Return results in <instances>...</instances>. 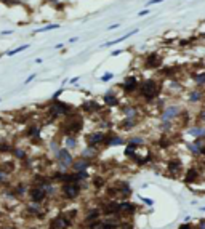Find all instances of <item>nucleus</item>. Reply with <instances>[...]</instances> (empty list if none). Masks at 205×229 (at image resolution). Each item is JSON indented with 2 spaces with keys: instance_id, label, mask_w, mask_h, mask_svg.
Wrapping results in <instances>:
<instances>
[{
  "instance_id": "10",
  "label": "nucleus",
  "mask_w": 205,
  "mask_h": 229,
  "mask_svg": "<svg viewBox=\"0 0 205 229\" xmlns=\"http://www.w3.org/2000/svg\"><path fill=\"white\" fill-rule=\"evenodd\" d=\"M88 167H90V160L85 159V157H82V159L77 160V162H74V170L75 172H85Z\"/></svg>"
},
{
  "instance_id": "33",
  "label": "nucleus",
  "mask_w": 205,
  "mask_h": 229,
  "mask_svg": "<svg viewBox=\"0 0 205 229\" xmlns=\"http://www.w3.org/2000/svg\"><path fill=\"white\" fill-rule=\"evenodd\" d=\"M67 146H69V147H75V139L74 138H67Z\"/></svg>"
},
{
  "instance_id": "36",
  "label": "nucleus",
  "mask_w": 205,
  "mask_h": 229,
  "mask_svg": "<svg viewBox=\"0 0 205 229\" xmlns=\"http://www.w3.org/2000/svg\"><path fill=\"white\" fill-rule=\"evenodd\" d=\"M146 15H149V10H147V8H146V10H143V11H139V13H138V16H139V18H141V16H146Z\"/></svg>"
},
{
  "instance_id": "18",
  "label": "nucleus",
  "mask_w": 205,
  "mask_h": 229,
  "mask_svg": "<svg viewBox=\"0 0 205 229\" xmlns=\"http://www.w3.org/2000/svg\"><path fill=\"white\" fill-rule=\"evenodd\" d=\"M108 144H111V146H120V144H123V139L120 138V136H112V138H108L106 136V139H104Z\"/></svg>"
},
{
  "instance_id": "4",
  "label": "nucleus",
  "mask_w": 205,
  "mask_h": 229,
  "mask_svg": "<svg viewBox=\"0 0 205 229\" xmlns=\"http://www.w3.org/2000/svg\"><path fill=\"white\" fill-rule=\"evenodd\" d=\"M179 108L178 106H175V104H172V106H167V109L164 112H162V122H167V120H173L175 117H178L179 116Z\"/></svg>"
},
{
  "instance_id": "20",
  "label": "nucleus",
  "mask_w": 205,
  "mask_h": 229,
  "mask_svg": "<svg viewBox=\"0 0 205 229\" xmlns=\"http://www.w3.org/2000/svg\"><path fill=\"white\" fill-rule=\"evenodd\" d=\"M176 72H178V67H165V69H162V74L167 75L168 79H173Z\"/></svg>"
},
{
  "instance_id": "38",
  "label": "nucleus",
  "mask_w": 205,
  "mask_h": 229,
  "mask_svg": "<svg viewBox=\"0 0 205 229\" xmlns=\"http://www.w3.org/2000/svg\"><path fill=\"white\" fill-rule=\"evenodd\" d=\"M95 184L98 186V188H100L101 184H104V181H102V183H101V178H96V180H95Z\"/></svg>"
},
{
  "instance_id": "37",
  "label": "nucleus",
  "mask_w": 205,
  "mask_h": 229,
  "mask_svg": "<svg viewBox=\"0 0 205 229\" xmlns=\"http://www.w3.org/2000/svg\"><path fill=\"white\" fill-rule=\"evenodd\" d=\"M120 53H123L122 50H115V52H112V53H111V56H119V54H120Z\"/></svg>"
},
{
  "instance_id": "41",
  "label": "nucleus",
  "mask_w": 205,
  "mask_h": 229,
  "mask_svg": "<svg viewBox=\"0 0 205 229\" xmlns=\"http://www.w3.org/2000/svg\"><path fill=\"white\" fill-rule=\"evenodd\" d=\"M32 79H35V75H34V74H32V75H29V77H27V79H26V83H29V82H31V80H32Z\"/></svg>"
},
{
  "instance_id": "45",
  "label": "nucleus",
  "mask_w": 205,
  "mask_h": 229,
  "mask_svg": "<svg viewBox=\"0 0 205 229\" xmlns=\"http://www.w3.org/2000/svg\"><path fill=\"white\" fill-rule=\"evenodd\" d=\"M200 117H202V120L205 122V112H202V114H200Z\"/></svg>"
},
{
  "instance_id": "35",
  "label": "nucleus",
  "mask_w": 205,
  "mask_h": 229,
  "mask_svg": "<svg viewBox=\"0 0 205 229\" xmlns=\"http://www.w3.org/2000/svg\"><path fill=\"white\" fill-rule=\"evenodd\" d=\"M29 135H31V136H32V135H34V136H37V135H38V130H37V128H31Z\"/></svg>"
},
{
  "instance_id": "30",
  "label": "nucleus",
  "mask_w": 205,
  "mask_h": 229,
  "mask_svg": "<svg viewBox=\"0 0 205 229\" xmlns=\"http://www.w3.org/2000/svg\"><path fill=\"white\" fill-rule=\"evenodd\" d=\"M112 79V72H108V74H104V75H101V82H109V80Z\"/></svg>"
},
{
  "instance_id": "34",
  "label": "nucleus",
  "mask_w": 205,
  "mask_h": 229,
  "mask_svg": "<svg viewBox=\"0 0 205 229\" xmlns=\"http://www.w3.org/2000/svg\"><path fill=\"white\" fill-rule=\"evenodd\" d=\"M160 2H164V0H149V2H147V7L156 5V3H160Z\"/></svg>"
},
{
  "instance_id": "46",
  "label": "nucleus",
  "mask_w": 205,
  "mask_h": 229,
  "mask_svg": "<svg viewBox=\"0 0 205 229\" xmlns=\"http://www.w3.org/2000/svg\"><path fill=\"white\" fill-rule=\"evenodd\" d=\"M200 154H204V155H205V146L202 147V151H200Z\"/></svg>"
},
{
  "instance_id": "40",
  "label": "nucleus",
  "mask_w": 205,
  "mask_h": 229,
  "mask_svg": "<svg viewBox=\"0 0 205 229\" xmlns=\"http://www.w3.org/2000/svg\"><path fill=\"white\" fill-rule=\"evenodd\" d=\"M114 29H119V24H112V26H109L108 31H114Z\"/></svg>"
},
{
  "instance_id": "42",
  "label": "nucleus",
  "mask_w": 205,
  "mask_h": 229,
  "mask_svg": "<svg viewBox=\"0 0 205 229\" xmlns=\"http://www.w3.org/2000/svg\"><path fill=\"white\" fill-rule=\"evenodd\" d=\"M77 40H79V39H77V37H74V39H71L69 42H71V43H75V42H77Z\"/></svg>"
},
{
  "instance_id": "9",
  "label": "nucleus",
  "mask_w": 205,
  "mask_h": 229,
  "mask_svg": "<svg viewBox=\"0 0 205 229\" xmlns=\"http://www.w3.org/2000/svg\"><path fill=\"white\" fill-rule=\"evenodd\" d=\"M58 160L61 162L63 167H67V165L72 163V155L69 154V151H67V149H61L58 152Z\"/></svg>"
},
{
  "instance_id": "6",
  "label": "nucleus",
  "mask_w": 205,
  "mask_h": 229,
  "mask_svg": "<svg viewBox=\"0 0 205 229\" xmlns=\"http://www.w3.org/2000/svg\"><path fill=\"white\" fill-rule=\"evenodd\" d=\"M106 139V135L101 131H95V133H90L87 136V144L88 146H98L100 143H102Z\"/></svg>"
},
{
  "instance_id": "3",
  "label": "nucleus",
  "mask_w": 205,
  "mask_h": 229,
  "mask_svg": "<svg viewBox=\"0 0 205 229\" xmlns=\"http://www.w3.org/2000/svg\"><path fill=\"white\" fill-rule=\"evenodd\" d=\"M138 85H139V82L136 80V77H125V80H123V83H122V90L125 91V93H133L138 90Z\"/></svg>"
},
{
  "instance_id": "28",
  "label": "nucleus",
  "mask_w": 205,
  "mask_h": 229,
  "mask_svg": "<svg viewBox=\"0 0 205 229\" xmlns=\"http://www.w3.org/2000/svg\"><path fill=\"white\" fill-rule=\"evenodd\" d=\"M26 48H29V45H23V46H19V48L13 50V52H10V53H8V56H13V54H16V53L23 52V50H26Z\"/></svg>"
},
{
  "instance_id": "14",
  "label": "nucleus",
  "mask_w": 205,
  "mask_h": 229,
  "mask_svg": "<svg viewBox=\"0 0 205 229\" xmlns=\"http://www.w3.org/2000/svg\"><path fill=\"white\" fill-rule=\"evenodd\" d=\"M83 109L87 112H93V111H100L101 106L98 103H95V101H85V103H83Z\"/></svg>"
},
{
  "instance_id": "23",
  "label": "nucleus",
  "mask_w": 205,
  "mask_h": 229,
  "mask_svg": "<svg viewBox=\"0 0 205 229\" xmlns=\"http://www.w3.org/2000/svg\"><path fill=\"white\" fill-rule=\"evenodd\" d=\"M194 82L197 83V85H205V71L194 75Z\"/></svg>"
},
{
  "instance_id": "12",
  "label": "nucleus",
  "mask_w": 205,
  "mask_h": 229,
  "mask_svg": "<svg viewBox=\"0 0 205 229\" xmlns=\"http://www.w3.org/2000/svg\"><path fill=\"white\" fill-rule=\"evenodd\" d=\"M123 112H125L127 119H136V116H138V109H136L135 106H131V104L123 106Z\"/></svg>"
},
{
  "instance_id": "27",
  "label": "nucleus",
  "mask_w": 205,
  "mask_h": 229,
  "mask_svg": "<svg viewBox=\"0 0 205 229\" xmlns=\"http://www.w3.org/2000/svg\"><path fill=\"white\" fill-rule=\"evenodd\" d=\"M120 210H125V211H135V205L130 202H123L120 203Z\"/></svg>"
},
{
  "instance_id": "29",
  "label": "nucleus",
  "mask_w": 205,
  "mask_h": 229,
  "mask_svg": "<svg viewBox=\"0 0 205 229\" xmlns=\"http://www.w3.org/2000/svg\"><path fill=\"white\" fill-rule=\"evenodd\" d=\"M59 26L58 24H50V26H46V27H44V29H38L37 32H45V31H51V29H58Z\"/></svg>"
},
{
  "instance_id": "44",
  "label": "nucleus",
  "mask_w": 205,
  "mask_h": 229,
  "mask_svg": "<svg viewBox=\"0 0 205 229\" xmlns=\"http://www.w3.org/2000/svg\"><path fill=\"white\" fill-rule=\"evenodd\" d=\"M179 229H191L189 226H187V224H184V226H181V228H179Z\"/></svg>"
},
{
  "instance_id": "7",
  "label": "nucleus",
  "mask_w": 205,
  "mask_h": 229,
  "mask_svg": "<svg viewBox=\"0 0 205 229\" xmlns=\"http://www.w3.org/2000/svg\"><path fill=\"white\" fill-rule=\"evenodd\" d=\"M67 112H71V106H67L66 103L56 101V103H53V106H51V114L53 116H61V114H67Z\"/></svg>"
},
{
  "instance_id": "26",
  "label": "nucleus",
  "mask_w": 205,
  "mask_h": 229,
  "mask_svg": "<svg viewBox=\"0 0 205 229\" xmlns=\"http://www.w3.org/2000/svg\"><path fill=\"white\" fill-rule=\"evenodd\" d=\"M119 188H120L122 196H128V194H130V186H128V183H125V181H122V183L119 184Z\"/></svg>"
},
{
  "instance_id": "17",
  "label": "nucleus",
  "mask_w": 205,
  "mask_h": 229,
  "mask_svg": "<svg viewBox=\"0 0 205 229\" xmlns=\"http://www.w3.org/2000/svg\"><path fill=\"white\" fill-rule=\"evenodd\" d=\"M135 151H136V146H135V144H131V143H128V146L125 147V155H127V157H130V159H136Z\"/></svg>"
},
{
  "instance_id": "32",
  "label": "nucleus",
  "mask_w": 205,
  "mask_h": 229,
  "mask_svg": "<svg viewBox=\"0 0 205 229\" xmlns=\"http://www.w3.org/2000/svg\"><path fill=\"white\" fill-rule=\"evenodd\" d=\"M159 143H160V147H168L170 146V139H165V138H162Z\"/></svg>"
},
{
  "instance_id": "19",
  "label": "nucleus",
  "mask_w": 205,
  "mask_h": 229,
  "mask_svg": "<svg viewBox=\"0 0 205 229\" xmlns=\"http://www.w3.org/2000/svg\"><path fill=\"white\" fill-rule=\"evenodd\" d=\"M67 226H69V221H67V219L66 218H56V219H55V221H53V228H67Z\"/></svg>"
},
{
  "instance_id": "21",
  "label": "nucleus",
  "mask_w": 205,
  "mask_h": 229,
  "mask_svg": "<svg viewBox=\"0 0 205 229\" xmlns=\"http://www.w3.org/2000/svg\"><path fill=\"white\" fill-rule=\"evenodd\" d=\"M95 154H96L95 146H87V149L82 152V155H83L85 159H91V157H95Z\"/></svg>"
},
{
  "instance_id": "16",
  "label": "nucleus",
  "mask_w": 205,
  "mask_h": 229,
  "mask_svg": "<svg viewBox=\"0 0 205 229\" xmlns=\"http://www.w3.org/2000/svg\"><path fill=\"white\" fill-rule=\"evenodd\" d=\"M189 133L194 138H205V128H200V127H194V128H191Z\"/></svg>"
},
{
  "instance_id": "1",
  "label": "nucleus",
  "mask_w": 205,
  "mask_h": 229,
  "mask_svg": "<svg viewBox=\"0 0 205 229\" xmlns=\"http://www.w3.org/2000/svg\"><path fill=\"white\" fill-rule=\"evenodd\" d=\"M160 90H162V85L157 82L156 79H146L138 85V91H139V96H143L146 101H152L156 99L157 96L160 95Z\"/></svg>"
},
{
  "instance_id": "24",
  "label": "nucleus",
  "mask_w": 205,
  "mask_h": 229,
  "mask_svg": "<svg viewBox=\"0 0 205 229\" xmlns=\"http://www.w3.org/2000/svg\"><path fill=\"white\" fill-rule=\"evenodd\" d=\"M138 124V122H136V119H125V120H123V124H122V127L123 128H133V127Z\"/></svg>"
},
{
  "instance_id": "2",
  "label": "nucleus",
  "mask_w": 205,
  "mask_h": 229,
  "mask_svg": "<svg viewBox=\"0 0 205 229\" xmlns=\"http://www.w3.org/2000/svg\"><path fill=\"white\" fill-rule=\"evenodd\" d=\"M162 63H164V59H162V56L159 53H149L146 59H144V66L149 67V69H157V67L162 66Z\"/></svg>"
},
{
  "instance_id": "15",
  "label": "nucleus",
  "mask_w": 205,
  "mask_h": 229,
  "mask_svg": "<svg viewBox=\"0 0 205 229\" xmlns=\"http://www.w3.org/2000/svg\"><path fill=\"white\" fill-rule=\"evenodd\" d=\"M195 180H197V170H195V168H189V170H187V173H186L184 181H186L187 184H189V183H194Z\"/></svg>"
},
{
  "instance_id": "11",
  "label": "nucleus",
  "mask_w": 205,
  "mask_h": 229,
  "mask_svg": "<svg viewBox=\"0 0 205 229\" xmlns=\"http://www.w3.org/2000/svg\"><path fill=\"white\" fill-rule=\"evenodd\" d=\"M168 172L170 173H176L181 170V162H179V159H172V160H168Z\"/></svg>"
},
{
  "instance_id": "22",
  "label": "nucleus",
  "mask_w": 205,
  "mask_h": 229,
  "mask_svg": "<svg viewBox=\"0 0 205 229\" xmlns=\"http://www.w3.org/2000/svg\"><path fill=\"white\" fill-rule=\"evenodd\" d=\"M119 210H120V205H119V203H109L104 208V213H117Z\"/></svg>"
},
{
  "instance_id": "25",
  "label": "nucleus",
  "mask_w": 205,
  "mask_h": 229,
  "mask_svg": "<svg viewBox=\"0 0 205 229\" xmlns=\"http://www.w3.org/2000/svg\"><path fill=\"white\" fill-rule=\"evenodd\" d=\"M200 98H202V93L197 91V90H194V91L189 93V99L192 101V103H197V101H200Z\"/></svg>"
},
{
  "instance_id": "43",
  "label": "nucleus",
  "mask_w": 205,
  "mask_h": 229,
  "mask_svg": "<svg viewBox=\"0 0 205 229\" xmlns=\"http://www.w3.org/2000/svg\"><path fill=\"white\" fill-rule=\"evenodd\" d=\"M77 80H79V77H74V79H71V83H75Z\"/></svg>"
},
{
  "instance_id": "47",
  "label": "nucleus",
  "mask_w": 205,
  "mask_h": 229,
  "mask_svg": "<svg viewBox=\"0 0 205 229\" xmlns=\"http://www.w3.org/2000/svg\"><path fill=\"white\" fill-rule=\"evenodd\" d=\"M202 210H204V211H205V207H202Z\"/></svg>"
},
{
  "instance_id": "8",
  "label": "nucleus",
  "mask_w": 205,
  "mask_h": 229,
  "mask_svg": "<svg viewBox=\"0 0 205 229\" xmlns=\"http://www.w3.org/2000/svg\"><path fill=\"white\" fill-rule=\"evenodd\" d=\"M102 101H104L106 106H111V108H114V106L119 104V98L115 96L114 90H108L104 93V96H102Z\"/></svg>"
},
{
  "instance_id": "13",
  "label": "nucleus",
  "mask_w": 205,
  "mask_h": 229,
  "mask_svg": "<svg viewBox=\"0 0 205 229\" xmlns=\"http://www.w3.org/2000/svg\"><path fill=\"white\" fill-rule=\"evenodd\" d=\"M31 197L34 202H40L45 199V191L44 189H32L31 191Z\"/></svg>"
},
{
  "instance_id": "5",
  "label": "nucleus",
  "mask_w": 205,
  "mask_h": 229,
  "mask_svg": "<svg viewBox=\"0 0 205 229\" xmlns=\"http://www.w3.org/2000/svg\"><path fill=\"white\" fill-rule=\"evenodd\" d=\"M79 192H80V188L77 186L75 183H66L63 186V194L66 196L67 199H74L79 196Z\"/></svg>"
},
{
  "instance_id": "31",
  "label": "nucleus",
  "mask_w": 205,
  "mask_h": 229,
  "mask_svg": "<svg viewBox=\"0 0 205 229\" xmlns=\"http://www.w3.org/2000/svg\"><path fill=\"white\" fill-rule=\"evenodd\" d=\"M128 143L135 144V146H139V144H143L144 141H143V139H141V138H131V139H130V141H128Z\"/></svg>"
},
{
  "instance_id": "39",
  "label": "nucleus",
  "mask_w": 205,
  "mask_h": 229,
  "mask_svg": "<svg viewBox=\"0 0 205 229\" xmlns=\"http://www.w3.org/2000/svg\"><path fill=\"white\" fill-rule=\"evenodd\" d=\"M16 157H21V159H23V157H24V152H23V151H16Z\"/></svg>"
}]
</instances>
